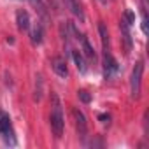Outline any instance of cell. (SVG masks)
<instances>
[{
	"mask_svg": "<svg viewBox=\"0 0 149 149\" xmlns=\"http://www.w3.org/2000/svg\"><path fill=\"white\" fill-rule=\"evenodd\" d=\"M98 119H100L104 125H109V121H111V116H109V114H100V116H98Z\"/></svg>",
	"mask_w": 149,
	"mask_h": 149,
	"instance_id": "obj_18",
	"label": "cell"
},
{
	"mask_svg": "<svg viewBox=\"0 0 149 149\" xmlns=\"http://www.w3.org/2000/svg\"><path fill=\"white\" fill-rule=\"evenodd\" d=\"M77 39H81V44H83V54H84L90 61H95L97 54H95V49L91 47V44H90L88 37H86V35H79V33H77Z\"/></svg>",
	"mask_w": 149,
	"mask_h": 149,
	"instance_id": "obj_10",
	"label": "cell"
},
{
	"mask_svg": "<svg viewBox=\"0 0 149 149\" xmlns=\"http://www.w3.org/2000/svg\"><path fill=\"white\" fill-rule=\"evenodd\" d=\"M142 30H144V33H149V28H147V13H146V9H142Z\"/></svg>",
	"mask_w": 149,
	"mask_h": 149,
	"instance_id": "obj_16",
	"label": "cell"
},
{
	"mask_svg": "<svg viewBox=\"0 0 149 149\" xmlns=\"http://www.w3.org/2000/svg\"><path fill=\"white\" fill-rule=\"evenodd\" d=\"M118 61L112 58L111 51H104V77L105 79H112L114 74L118 72Z\"/></svg>",
	"mask_w": 149,
	"mask_h": 149,
	"instance_id": "obj_5",
	"label": "cell"
},
{
	"mask_svg": "<svg viewBox=\"0 0 149 149\" xmlns=\"http://www.w3.org/2000/svg\"><path fill=\"white\" fill-rule=\"evenodd\" d=\"M33 98L37 102L42 98V76H40V74L35 76V95H33Z\"/></svg>",
	"mask_w": 149,
	"mask_h": 149,
	"instance_id": "obj_14",
	"label": "cell"
},
{
	"mask_svg": "<svg viewBox=\"0 0 149 149\" xmlns=\"http://www.w3.org/2000/svg\"><path fill=\"white\" fill-rule=\"evenodd\" d=\"M119 28H121V33H123V40H125V51L130 53L132 51V35H130V25L125 18H121L119 21Z\"/></svg>",
	"mask_w": 149,
	"mask_h": 149,
	"instance_id": "obj_7",
	"label": "cell"
},
{
	"mask_svg": "<svg viewBox=\"0 0 149 149\" xmlns=\"http://www.w3.org/2000/svg\"><path fill=\"white\" fill-rule=\"evenodd\" d=\"M51 130L54 133L56 139H61L63 135V128H65V119H63V111H61V102L58 98L56 93H51Z\"/></svg>",
	"mask_w": 149,
	"mask_h": 149,
	"instance_id": "obj_1",
	"label": "cell"
},
{
	"mask_svg": "<svg viewBox=\"0 0 149 149\" xmlns=\"http://www.w3.org/2000/svg\"><path fill=\"white\" fill-rule=\"evenodd\" d=\"M63 4L70 9V13L79 21H84V13H83V7H81V4L77 2V0H63Z\"/></svg>",
	"mask_w": 149,
	"mask_h": 149,
	"instance_id": "obj_9",
	"label": "cell"
},
{
	"mask_svg": "<svg viewBox=\"0 0 149 149\" xmlns=\"http://www.w3.org/2000/svg\"><path fill=\"white\" fill-rule=\"evenodd\" d=\"M0 137L6 140V144H11V146L16 144L14 130H13V125H11L9 114H6V112H2V111H0Z\"/></svg>",
	"mask_w": 149,
	"mask_h": 149,
	"instance_id": "obj_3",
	"label": "cell"
},
{
	"mask_svg": "<svg viewBox=\"0 0 149 149\" xmlns=\"http://www.w3.org/2000/svg\"><path fill=\"white\" fill-rule=\"evenodd\" d=\"M51 68L54 70L56 76H60V77H68L67 61H65L61 56H53V58H51Z\"/></svg>",
	"mask_w": 149,
	"mask_h": 149,
	"instance_id": "obj_6",
	"label": "cell"
},
{
	"mask_svg": "<svg viewBox=\"0 0 149 149\" xmlns=\"http://www.w3.org/2000/svg\"><path fill=\"white\" fill-rule=\"evenodd\" d=\"M72 58H74V61H76V67H77V70L81 72V74H84L86 72V61H84V56H83V53H79L77 49H74L72 51Z\"/></svg>",
	"mask_w": 149,
	"mask_h": 149,
	"instance_id": "obj_12",
	"label": "cell"
},
{
	"mask_svg": "<svg viewBox=\"0 0 149 149\" xmlns=\"http://www.w3.org/2000/svg\"><path fill=\"white\" fill-rule=\"evenodd\" d=\"M100 2H102V4H107V0H100Z\"/></svg>",
	"mask_w": 149,
	"mask_h": 149,
	"instance_id": "obj_20",
	"label": "cell"
},
{
	"mask_svg": "<svg viewBox=\"0 0 149 149\" xmlns=\"http://www.w3.org/2000/svg\"><path fill=\"white\" fill-rule=\"evenodd\" d=\"M142 72H144V61L139 60L132 70V77H130V91L133 98L140 97V84H142Z\"/></svg>",
	"mask_w": 149,
	"mask_h": 149,
	"instance_id": "obj_2",
	"label": "cell"
},
{
	"mask_svg": "<svg viewBox=\"0 0 149 149\" xmlns=\"http://www.w3.org/2000/svg\"><path fill=\"white\" fill-rule=\"evenodd\" d=\"M16 25H18V30H19V32H26V30L30 28V16H28L26 11L19 9V11L16 13Z\"/></svg>",
	"mask_w": 149,
	"mask_h": 149,
	"instance_id": "obj_8",
	"label": "cell"
},
{
	"mask_svg": "<svg viewBox=\"0 0 149 149\" xmlns=\"http://www.w3.org/2000/svg\"><path fill=\"white\" fill-rule=\"evenodd\" d=\"M77 97H79V100L84 102V104H90V102H91V95H90L86 90H79V91H77Z\"/></svg>",
	"mask_w": 149,
	"mask_h": 149,
	"instance_id": "obj_15",
	"label": "cell"
},
{
	"mask_svg": "<svg viewBox=\"0 0 149 149\" xmlns=\"http://www.w3.org/2000/svg\"><path fill=\"white\" fill-rule=\"evenodd\" d=\"M98 33H100V40H102L104 51H109V32H107V26H105L104 21L98 23Z\"/></svg>",
	"mask_w": 149,
	"mask_h": 149,
	"instance_id": "obj_13",
	"label": "cell"
},
{
	"mask_svg": "<svg viewBox=\"0 0 149 149\" xmlns=\"http://www.w3.org/2000/svg\"><path fill=\"white\" fill-rule=\"evenodd\" d=\"M72 116H74V121H76V130H77V135L81 139L86 137V132H88V121H86V116L83 114L81 109L74 107L72 109Z\"/></svg>",
	"mask_w": 149,
	"mask_h": 149,
	"instance_id": "obj_4",
	"label": "cell"
},
{
	"mask_svg": "<svg viewBox=\"0 0 149 149\" xmlns=\"http://www.w3.org/2000/svg\"><path fill=\"white\" fill-rule=\"evenodd\" d=\"M42 39H44V28H42V25L37 23L30 32V40L33 46H39V44H42Z\"/></svg>",
	"mask_w": 149,
	"mask_h": 149,
	"instance_id": "obj_11",
	"label": "cell"
},
{
	"mask_svg": "<svg viewBox=\"0 0 149 149\" xmlns=\"http://www.w3.org/2000/svg\"><path fill=\"white\" fill-rule=\"evenodd\" d=\"M125 19L128 21V25H133V23H135V16H133V13H132V11H126V13H125Z\"/></svg>",
	"mask_w": 149,
	"mask_h": 149,
	"instance_id": "obj_17",
	"label": "cell"
},
{
	"mask_svg": "<svg viewBox=\"0 0 149 149\" xmlns=\"http://www.w3.org/2000/svg\"><path fill=\"white\" fill-rule=\"evenodd\" d=\"M142 4H144V7H146V6H147V0H142Z\"/></svg>",
	"mask_w": 149,
	"mask_h": 149,
	"instance_id": "obj_19",
	"label": "cell"
}]
</instances>
